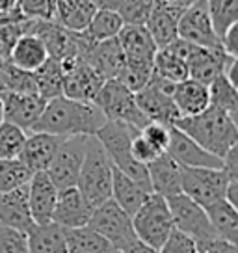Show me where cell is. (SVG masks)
Segmentation results:
<instances>
[{
    "label": "cell",
    "mask_w": 238,
    "mask_h": 253,
    "mask_svg": "<svg viewBox=\"0 0 238 253\" xmlns=\"http://www.w3.org/2000/svg\"><path fill=\"white\" fill-rule=\"evenodd\" d=\"M153 75H157L160 79L169 80V82H181L188 79V65L183 56H179L173 48L164 47L159 48L155 60H153Z\"/></svg>",
    "instance_id": "d6a6232c"
},
{
    "label": "cell",
    "mask_w": 238,
    "mask_h": 253,
    "mask_svg": "<svg viewBox=\"0 0 238 253\" xmlns=\"http://www.w3.org/2000/svg\"><path fill=\"white\" fill-rule=\"evenodd\" d=\"M62 69H64V86L62 95L77 101H86L93 103L99 87L103 86L104 79L86 62L79 58H69L62 60Z\"/></svg>",
    "instance_id": "7c38bea8"
},
{
    "label": "cell",
    "mask_w": 238,
    "mask_h": 253,
    "mask_svg": "<svg viewBox=\"0 0 238 253\" xmlns=\"http://www.w3.org/2000/svg\"><path fill=\"white\" fill-rule=\"evenodd\" d=\"M114 253H119V252H114Z\"/></svg>",
    "instance_id": "9f6ffc18"
},
{
    "label": "cell",
    "mask_w": 238,
    "mask_h": 253,
    "mask_svg": "<svg viewBox=\"0 0 238 253\" xmlns=\"http://www.w3.org/2000/svg\"><path fill=\"white\" fill-rule=\"evenodd\" d=\"M162 2H166V4H171V6H177V8H188L190 4H194L196 0H162Z\"/></svg>",
    "instance_id": "816d5d0a"
},
{
    "label": "cell",
    "mask_w": 238,
    "mask_h": 253,
    "mask_svg": "<svg viewBox=\"0 0 238 253\" xmlns=\"http://www.w3.org/2000/svg\"><path fill=\"white\" fill-rule=\"evenodd\" d=\"M28 237V253H67L64 227L54 221L43 225H34L26 233Z\"/></svg>",
    "instance_id": "f1b7e54d"
},
{
    "label": "cell",
    "mask_w": 238,
    "mask_h": 253,
    "mask_svg": "<svg viewBox=\"0 0 238 253\" xmlns=\"http://www.w3.org/2000/svg\"><path fill=\"white\" fill-rule=\"evenodd\" d=\"M15 8L26 19L50 21L54 15V0H15Z\"/></svg>",
    "instance_id": "60d3db41"
},
{
    "label": "cell",
    "mask_w": 238,
    "mask_h": 253,
    "mask_svg": "<svg viewBox=\"0 0 238 253\" xmlns=\"http://www.w3.org/2000/svg\"><path fill=\"white\" fill-rule=\"evenodd\" d=\"M184 9L166 4L162 0H155L153 2L151 13L145 21V28L151 34L153 41L157 48H164L169 43H173L179 36H177V26H179V19Z\"/></svg>",
    "instance_id": "ffe728a7"
},
{
    "label": "cell",
    "mask_w": 238,
    "mask_h": 253,
    "mask_svg": "<svg viewBox=\"0 0 238 253\" xmlns=\"http://www.w3.org/2000/svg\"><path fill=\"white\" fill-rule=\"evenodd\" d=\"M166 199L175 229H179L181 233L194 238V242L218 237L210 225V221H208L205 209L199 203H196L192 198H188L186 194L181 192V194Z\"/></svg>",
    "instance_id": "8fae6325"
},
{
    "label": "cell",
    "mask_w": 238,
    "mask_h": 253,
    "mask_svg": "<svg viewBox=\"0 0 238 253\" xmlns=\"http://www.w3.org/2000/svg\"><path fill=\"white\" fill-rule=\"evenodd\" d=\"M56 201H58V188L50 181L47 171L32 173L28 181V205H30V214L36 225L52 221Z\"/></svg>",
    "instance_id": "e0dca14e"
},
{
    "label": "cell",
    "mask_w": 238,
    "mask_h": 253,
    "mask_svg": "<svg viewBox=\"0 0 238 253\" xmlns=\"http://www.w3.org/2000/svg\"><path fill=\"white\" fill-rule=\"evenodd\" d=\"M171 97H173V103L179 114H181V118L196 116L210 104L208 86L199 82V80L190 79V77L175 84Z\"/></svg>",
    "instance_id": "cb8c5ba5"
},
{
    "label": "cell",
    "mask_w": 238,
    "mask_h": 253,
    "mask_svg": "<svg viewBox=\"0 0 238 253\" xmlns=\"http://www.w3.org/2000/svg\"><path fill=\"white\" fill-rule=\"evenodd\" d=\"M233 60H237V58L227 54L222 45H218V47H199V45L192 43L190 50L186 54L188 77L208 86L218 75L225 73L227 65Z\"/></svg>",
    "instance_id": "5bb4252c"
},
{
    "label": "cell",
    "mask_w": 238,
    "mask_h": 253,
    "mask_svg": "<svg viewBox=\"0 0 238 253\" xmlns=\"http://www.w3.org/2000/svg\"><path fill=\"white\" fill-rule=\"evenodd\" d=\"M104 114L95 103L77 101L65 95L48 99L45 110L32 126L36 132L58 136H93L104 125Z\"/></svg>",
    "instance_id": "6da1fadb"
},
{
    "label": "cell",
    "mask_w": 238,
    "mask_h": 253,
    "mask_svg": "<svg viewBox=\"0 0 238 253\" xmlns=\"http://www.w3.org/2000/svg\"><path fill=\"white\" fill-rule=\"evenodd\" d=\"M93 103L101 108L104 118L108 121H121L127 125L142 130L149 123V119L143 116V112L138 108L134 99V91H130L123 82L118 79H108L99 87Z\"/></svg>",
    "instance_id": "8992f818"
},
{
    "label": "cell",
    "mask_w": 238,
    "mask_h": 253,
    "mask_svg": "<svg viewBox=\"0 0 238 253\" xmlns=\"http://www.w3.org/2000/svg\"><path fill=\"white\" fill-rule=\"evenodd\" d=\"M48 58L47 47L36 34H23L9 52V62L24 71H36Z\"/></svg>",
    "instance_id": "83f0119b"
},
{
    "label": "cell",
    "mask_w": 238,
    "mask_h": 253,
    "mask_svg": "<svg viewBox=\"0 0 238 253\" xmlns=\"http://www.w3.org/2000/svg\"><path fill=\"white\" fill-rule=\"evenodd\" d=\"M62 142H64V136L32 130V134L26 136V140L23 143V149H21L17 158L32 173H36V171H45Z\"/></svg>",
    "instance_id": "d6986e66"
},
{
    "label": "cell",
    "mask_w": 238,
    "mask_h": 253,
    "mask_svg": "<svg viewBox=\"0 0 238 253\" xmlns=\"http://www.w3.org/2000/svg\"><path fill=\"white\" fill-rule=\"evenodd\" d=\"M119 253H159V250H155V248H151V246L143 244V242H140V240H136L134 244H130L127 248V250H123V252Z\"/></svg>",
    "instance_id": "c3c4849f"
},
{
    "label": "cell",
    "mask_w": 238,
    "mask_h": 253,
    "mask_svg": "<svg viewBox=\"0 0 238 253\" xmlns=\"http://www.w3.org/2000/svg\"><path fill=\"white\" fill-rule=\"evenodd\" d=\"M34 79H36V86H38V93L45 99H52L62 95V86H64V69L62 63L56 58L48 56L45 62L34 71Z\"/></svg>",
    "instance_id": "1f68e13d"
},
{
    "label": "cell",
    "mask_w": 238,
    "mask_h": 253,
    "mask_svg": "<svg viewBox=\"0 0 238 253\" xmlns=\"http://www.w3.org/2000/svg\"><path fill=\"white\" fill-rule=\"evenodd\" d=\"M205 209L208 221L212 225V229L218 237L229 240L233 244H237L238 240V212L237 207L229 203L227 199H218L210 205L203 207Z\"/></svg>",
    "instance_id": "f546056e"
},
{
    "label": "cell",
    "mask_w": 238,
    "mask_h": 253,
    "mask_svg": "<svg viewBox=\"0 0 238 253\" xmlns=\"http://www.w3.org/2000/svg\"><path fill=\"white\" fill-rule=\"evenodd\" d=\"M15 8V0H0V11L2 13H8L9 9Z\"/></svg>",
    "instance_id": "f5cc1de1"
},
{
    "label": "cell",
    "mask_w": 238,
    "mask_h": 253,
    "mask_svg": "<svg viewBox=\"0 0 238 253\" xmlns=\"http://www.w3.org/2000/svg\"><path fill=\"white\" fill-rule=\"evenodd\" d=\"M91 212H93V207L87 203L77 186H71V188L58 192L52 221L64 229L82 227V225H87Z\"/></svg>",
    "instance_id": "ac0fdd59"
},
{
    "label": "cell",
    "mask_w": 238,
    "mask_h": 253,
    "mask_svg": "<svg viewBox=\"0 0 238 253\" xmlns=\"http://www.w3.org/2000/svg\"><path fill=\"white\" fill-rule=\"evenodd\" d=\"M177 36L188 43L199 45V47H218L220 45V38L216 36L205 0H196L188 8H184L181 19H179Z\"/></svg>",
    "instance_id": "4fadbf2b"
},
{
    "label": "cell",
    "mask_w": 238,
    "mask_h": 253,
    "mask_svg": "<svg viewBox=\"0 0 238 253\" xmlns=\"http://www.w3.org/2000/svg\"><path fill=\"white\" fill-rule=\"evenodd\" d=\"M6 67H8V60L0 58V93L6 91Z\"/></svg>",
    "instance_id": "f907efd6"
},
{
    "label": "cell",
    "mask_w": 238,
    "mask_h": 253,
    "mask_svg": "<svg viewBox=\"0 0 238 253\" xmlns=\"http://www.w3.org/2000/svg\"><path fill=\"white\" fill-rule=\"evenodd\" d=\"M173 87V82L153 75L151 80L134 93L138 108L143 112V116L149 121L173 126L175 121L181 118V114L173 103V97H171Z\"/></svg>",
    "instance_id": "ba28073f"
},
{
    "label": "cell",
    "mask_w": 238,
    "mask_h": 253,
    "mask_svg": "<svg viewBox=\"0 0 238 253\" xmlns=\"http://www.w3.org/2000/svg\"><path fill=\"white\" fill-rule=\"evenodd\" d=\"M169 128H171V126L157 123V121H149L140 132L147 138V142L151 143L155 149H159L160 153H164V151L167 149V143H169Z\"/></svg>",
    "instance_id": "ee69618b"
},
{
    "label": "cell",
    "mask_w": 238,
    "mask_h": 253,
    "mask_svg": "<svg viewBox=\"0 0 238 253\" xmlns=\"http://www.w3.org/2000/svg\"><path fill=\"white\" fill-rule=\"evenodd\" d=\"M136 132H140L138 128L121 123V121H104V125L97 130L95 138L99 143L103 145L106 155L110 158L112 166L121 169L123 173H127L130 179H134L138 184H142L147 192L151 190V182H149V173H147V166L138 162L132 153H130V142L134 138Z\"/></svg>",
    "instance_id": "3957f363"
},
{
    "label": "cell",
    "mask_w": 238,
    "mask_h": 253,
    "mask_svg": "<svg viewBox=\"0 0 238 253\" xmlns=\"http://www.w3.org/2000/svg\"><path fill=\"white\" fill-rule=\"evenodd\" d=\"M0 223L23 233H28L36 225L28 205V182L0 194Z\"/></svg>",
    "instance_id": "44dd1931"
},
{
    "label": "cell",
    "mask_w": 238,
    "mask_h": 253,
    "mask_svg": "<svg viewBox=\"0 0 238 253\" xmlns=\"http://www.w3.org/2000/svg\"><path fill=\"white\" fill-rule=\"evenodd\" d=\"M159 253H198L194 238L181 233L179 229H173L166 238V242L159 248Z\"/></svg>",
    "instance_id": "7bdbcfd3"
},
{
    "label": "cell",
    "mask_w": 238,
    "mask_h": 253,
    "mask_svg": "<svg viewBox=\"0 0 238 253\" xmlns=\"http://www.w3.org/2000/svg\"><path fill=\"white\" fill-rule=\"evenodd\" d=\"M125 60L130 62H151L157 54V45L143 24H123L118 34Z\"/></svg>",
    "instance_id": "603a6c76"
},
{
    "label": "cell",
    "mask_w": 238,
    "mask_h": 253,
    "mask_svg": "<svg viewBox=\"0 0 238 253\" xmlns=\"http://www.w3.org/2000/svg\"><path fill=\"white\" fill-rule=\"evenodd\" d=\"M196 248H198V253H238L237 244H233L222 237L199 240V242H196Z\"/></svg>",
    "instance_id": "bcb514c9"
},
{
    "label": "cell",
    "mask_w": 238,
    "mask_h": 253,
    "mask_svg": "<svg viewBox=\"0 0 238 253\" xmlns=\"http://www.w3.org/2000/svg\"><path fill=\"white\" fill-rule=\"evenodd\" d=\"M205 2L216 36L222 38L223 32L231 24L238 23V0H205Z\"/></svg>",
    "instance_id": "d590c367"
},
{
    "label": "cell",
    "mask_w": 238,
    "mask_h": 253,
    "mask_svg": "<svg viewBox=\"0 0 238 253\" xmlns=\"http://www.w3.org/2000/svg\"><path fill=\"white\" fill-rule=\"evenodd\" d=\"M86 62L89 63L104 80L116 79L119 69L123 67V62H125V56H123L121 45H119V41H118V36H116V38H110V40L97 41L95 45L91 47V50H89Z\"/></svg>",
    "instance_id": "d4e9b609"
},
{
    "label": "cell",
    "mask_w": 238,
    "mask_h": 253,
    "mask_svg": "<svg viewBox=\"0 0 238 253\" xmlns=\"http://www.w3.org/2000/svg\"><path fill=\"white\" fill-rule=\"evenodd\" d=\"M229 173L225 168H183L181 192L201 207L225 198Z\"/></svg>",
    "instance_id": "9c48e42d"
},
{
    "label": "cell",
    "mask_w": 238,
    "mask_h": 253,
    "mask_svg": "<svg viewBox=\"0 0 238 253\" xmlns=\"http://www.w3.org/2000/svg\"><path fill=\"white\" fill-rule=\"evenodd\" d=\"M220 45L229 56L238 58V23L231 24L229 28L223 32V36L220 38Z\"/></svg>",
    "instance_id": "7dc6e473"
},
{
    "label": "cell",
    "mask_w": 238,
    "mask_h": 253,
    "mask_svg": "<svg viewBox=\"0 0 238 253\" xmlns=\"http://www.w3.org/2000/svg\"><path fill=\"white\" fill-rule=\"evenodd\" d=\"M2 15H4V13H2V11H0V17H2Z\"/></svg>",
    "instance_id": "11a10c76"
},
{
    "label": "cell",
    "mask_w": 238,
    "mask_h": 253,
    "mask_svg": "<svg viewBox=\"0 0 238 253\" xmlns=\"http://www.w3.org/2000/svg\"><path fill=\"white\" fill-rule=\"evenodd\" d=\"M26 140V130L9 121L0 123V158H17Z\"/></svg>",
    "instance_id": "f35d334b"
},
{
    "label": "cell",
    "mask_w": 238,
    "mask_h": 253,
    "mask_svg": "<svg viewBox=\"0 0 238 253\" xmlns=\"http://www.w3.org/2000/svg\"><path fill=\"white\" fill-rule=\"evenodd\" d=\"M97 8L91 0H54V15L52 21L69 28V30H84L93 17Z\"/></svg>",
    "instance_id": "4316f807"
},
{
    "label": "cell",
    "mask_w": 238,
    "mask_h": 253,
    "mask_svg": "<svg viewBox=\"0 0 238 253\" xmlns=\"http://www.w3.org/2000/svg\"><path fill=\"white\" fill-rule=\"evenodd\" d=\"M153 77V63L151 62H130L125 60L123 67L119 69L116 79L119 82H123L130 91H138L142 89Z\"/></svg>",
    "instance_id": "74e56055"
},
{
    "label": "cell",
    "mask_w": 238,
    "mask_h": 253,
    "mask_svg": "<svg viewBox=\"0 0 238 253\" xmlns=\"http://www.w3.org/2000/svg\"><path fill=\"white\" fill-rule=\"evenodd\" d=\"M238 86H235L225 75H218L210 84H208V99L210 104L229 114L231 118L237 121L238 116Z\"/></svg>",
    "instance_id": "836d02e7"
},
{
    "label": "cell",
    "mask_w": 238,
    "mask_h": 253,
    "mask_svg": "<svg viewBox=\"0 0 238 253\" xmlns=\"http://www.w3.org/2000/svg\"><path fill=\"white\" fill-rule=\"evenodd\" d=\"M0 97L4 104V121L21 126L23 130H32L47 104V99L40 93L2 91Z\"/></svg>",
    "instance_id": "9a60e30c"
},
{
    "label": "cell",
    "mask_w": 238,
    "mask_h": 253,
    "mask_svg": "<svg viewBox=\"0 0 238 253\" xmlns=\"http://www.w3.org/2000/svg\"><path fill=\"white\" fill-rule=\"evenodd\" d=\"M0 253H28L26 233L0 223Z\"/></svg>",
    "instance_id": "b9f144b4"
},
{
    "label": "cell",
    "mask_w": 238,
    "mask_h": 253,
    "mask_svg": "<svg viewBox=\"0 0 238 253\" xmlns=\"http://www.w3.org/2000/svg\"><path fill=\"white\" fill-rule=\"evenodd\" d=\"M91 2L97 9H112V11H118L119 6L123 4V0H91Z\"/></svg>",
    "instance_id": "681fc988"
},
{
    "label": "cell",
    "mask_w": 238,
    "mask_h": 253,
    "mask_svg": "<svg viewBox=\"0 0 238 253\" xmlns=\"http://www.w3.org/2000/svg\"><path fill=\"white\" fill-rule=\"evenodd\" d=\"M67 253H114L110 242L89 225L64 229Z\"/></svg>",
    "instance_id": "4dcf8cb0"
},
{
    "label": "cell",
    "mask_w": 238,
    "mask_h": 253,
    "mask_svg": "<svg viewBox=\"0 0 238 253\" xmlns=\"http://www.w3.org/2000/svg\"><path fill=\"white\" fill-rule=\"evenodd\" d=\"M32 171L19 158H0V194L26 184Z\"/></svg>",
    "instance_id": "8d00e7d4"
},
{
    "label": "cell",
    "mask_w": 238,
    "mask_h": 253,
    "mask_svg": "<svg viewBox=\"0 0 238 253\" xmlns=\"http://www.w3.org/2000/svg\"><path fill=\"white\" fill-rule=\"evenodd\" d=\"M4 121V104H2V97H0V123Z\"/></svg>",
    "instance_id": "db71d44e"
},
{
    "label": "cell",
    "mask_w": 238,
    "mask_h": 253,
    "mask_svg": "<svg viewBox=\"0 0 238 253\" xmlns=\"http://www.w3.org/2000/svg\"><path fill=\"white\" fill-rule=\"evenodd\" d=\"M173 126L190 136L203 149L220 158L225 157V153L238 143L237 121L212 104H208L205 110L196 116L179 118Z\"/></svg>",
    "instance_id": "7a4b0ae2"
},
{
    "label": "cell",
    "mask_w": 238,
    "mask_h": 253,
    "mask_svg": "<svg viewBox=\"0 0 238 253\" xmlns=\"http://www.w3.org/2000/svg\"><path fill=\"white\" fill-rule=\"evenodd\" d=\"M132 229L140 242L159 250L166 242L169 233L175 229L167 199L151 192L140 209L132 214Z\"/></svg>",
    "instance_id": "5b68a950"
},
{
    "label": "cell",
    "mask_w": 238,
    "mask_h": 253,
    "mask_svg": "<svg viewBox=\"0 0 238 253\" xmlns=\"http://www.w3.org/2000/svg\"><path fill=\"white\" fill-rule=\"evenodd\" d=\"M77 188L91 207L101 205L112 198V162L95 136H87Z\"/></svg>",
    "instance_id": "277c9868"
},
{
    "label": "cell",
    "mask_w": 238,
    "mask_h": 253,
    "mask_svg": "<svg viewBox=\"0 0 238 253\" xmlns=\"http://www.w3.org/2000/svg\"><path fill=\"white\" fill-rule=\"evenodd\" d=\"M145 166H147V173H149L151 190L155 194H160L164 198H171V196L181 194L183 166L169 157L166 151L160 153L159 157Z\"/></svg>",
    "instance_id": "7402d4cb"
},
{
    "label": "cell",
    "mask_w": 238,
    "mask_h": 253,
    "mask_svg": "<svg viewBox=\"0 0 238 253\" xmlns=\"http://www.w3.org/2000/svg\"><path fill=\"white\" fill-rule=\"evenodd\" d=\"M130 153L142 164H149L151 160H155L160 155V151L155 149L142 132H136L134 138H132V142H130Z\"/></svg>",
    "instance_id": "f6af8a7d"
},
{
    "label": "cell",
    "mask_w": 238,
    "mask_h": 253,
    "mask_svg": "<svg viewBox=\"0 0 238 253\" xmlns=\"http://www.w3.org/2000/svg\"><path fill=\"white\" fill-rule=\"evenodd\" d=\"M155 0H123L118 13L125 24H145Z\"/></svg>",
    "instance_id": "ab89813d"
},
{
    "label": "cell",
    "mask_w": 238,
    "mask_h": 253,
    "mask_svg": "<svg viewBox=\"0 0 238 253\" xmlns=\"http://www.w3.org/2000/svg\"><path fill=\"white\" fill-rule=\"evenodd\" d=\"M151 192L143 188L142 184H138L134 179H130L127 173H123L121 169L112 166V199L118 203L125 212L132 218V214L140 209L145 198Z\"/></svg>",
    "instance_id": "484cf974"
},
{
    "label": "cell",
    "mask_w": 238,
    "mask_h": 253,
    "mask_svg": "<svg viewBox=\"0 0 238 253\" xmlns=\"http://www.w3.org/2000/svg\"><path fill=\"white\" fill-rule=\"evenodd\" d=\"M166 153L183 168H222L223 160L203 149L190 136H186L177 126L169 128V143Z\"/></svg>",
    "instance_id": "2e32d148"
},
{
    "label": "cell",
    "mask_w": 238,
    "mask_h": 253,
    "mask_svg": "<svg viewBox=\"0 0 238 253\" xmlns=\"http://www.w3.org/2000/svg\"><path fill=\"white\" fill-rule=\"evenodd\" d=\"M87 225L95 229L99 235H103L110 242L114 252H123L138 240L132 229V218L112 198L93 207Z\"/></svg>",
    "instance_id": "52a82bcc"
},
{
    "label": "cell",
    "mask_w": 238,
    "mask_h": 253,
    "mask_svg": "<svg viewBox=\"0 0 238 253\" xmlns=\"http://www.w3.org/2000/svg\"><path fill=\"white\" fill-rule=\"evenodd\" d=\"M123 19L118 11H112V9H97L93 17L89 19L87 26L84 28V34H86L89 40L97 43V41H104L110 40V38H116L119 34V30L123 28Z\"/></svg>",
    "instance_id": "e575fe53"
},
{
    "label": "cell",
    "mask_w": 238,
    "mask_h": 253,
    "mask_svg": "<svg viewBox=\"0 0 238 253\" xmlns=\"http://www.w3.org/2000/svg\"><path fill=\"white\" fill-rule=\"evenodd\" d=\"M86 145L87 136H67L60 143L50 164L45 169L58 192L77 186L80 168H82L84 155H86Z\"/></svg>",
    "instance_id": "30bf717a"
}]
</instances>
